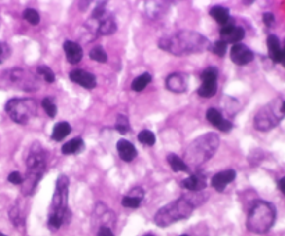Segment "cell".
Wrapping results in <instances>:
<instances>
[{"mask_svg": "<svg viewBox=\"0 0 285 236\" xmlns=\"http://www.w3.org/2000/svg\"><path fill=\"white\" fill-rule=\"evenodd\" d=\"M181 236H189V235H181Z\"/></svg>", "mask_w": 285, "mask_h": 236, "instance_id": "obj_46", "label": "cell"}, {"mask_svg": "<svg viewBox=\"0 0 285 236\" xmlns=\"http://www.w3.org/2000/svg\"><path fill=\"white\" fill-rule=\"evenodd\" d=\"M138 140L145 146H153L156 143V135L152 131L142 130L138 134Z\"/></svg>", "mask_w": 285, "mask_h": 236, "instance_id": "obj_28", "label": "cell"}, {"mask_svg": "<svg viewBox=\"0 0 285 236\" xmlns=\"http://www.w3.org/2000/svg\"><path fill=\"white\" fill-rule=\"evenodd\" d=\"M278 188H280V191L283 192V193H284V196H285V176L280 179V182H278Z\"/></svg>", "mask_w": 285, "mask_h": 236, "instance_id": "obj_42", "label": "cell"}, {"mask_svg": "<svg viewBox=\"0 0 285 236\" xmlns=\"http://www.w3.org/2000/svg\"><path fill=\"white\" fill-rule=\"evenodd\" d=\"M42 107H43V110L46 111V114L50 118H54L56 114H57V107H56L54 101L50 98H45V99L42 100Z\"/></svg>", "mask_w": 285, "mask_h": 236, "instance_id": "obj_32", "label": "cell"}, {"mask_svg": "<svg viewBox=\"0 0 285 236\" xmlns=\"http://www.w3.org/2000/svg\"><path fill=\"white\" fill-rule=\"evenodd\" d=\"M193 210H195V207L192 206V203L185 196H182V198L177 199V200L162 207L157 213L154 214L153 221L157 227L166 228V227L173 225L174 222L189 218L191 214L193 213Z\"/></svg>", "mask_w": 285, "mask_h": 236, "instance_id": "obj_5", "label": "cell"}, {"mask_svg": "<svg viewBox=\"0 0 285 236\" xmlns=\"http://www.w3.org/2000/svg\"><path fill=\"white\" fill-rule=\"evenodd\" d=\"M143 236H154V235H152V234H146V235H143Z\"/></svg>", "mask_w": 285, "mask_h": 236, "instance_id": "obj_44", "label": "cell"}, {"mask_svg": "<svg viewBox=\"0 0 285 236\" xmlns=\"http://www.w3.org/2000/svg\"><path fill=\"white\" fill-rule=\"evenodd\" d=\"M220 34H221V39L224 42L228 45V43H232V45H237V43H241V40L245 38V31L242 27H237L234 21H230L228 24H225L223 28L220 30Z\"/></svg>", "mask_w": 285, "mask_h": 236, "instance_id": "obj_10", "label": "cell"}, {"mask_svg": "<svg viewBox=\"0 0 285 236\" xmlns=\"http://www.w3.org/2000/svg\"><path fill=\"white\" fill-rule=\"evenodd\" d=\"M206 120H208L213 127H216L217 130L224 131V132H227V131H230L232 128L231 121L225 120L223 114H221L217 108H213V107L209 108L208 111H206Z\"/></svg>", "mask_w": 285, "mask_h": 236, "instance_id": "obj_14", "label": "cell"}, {"mask_svg": "<svg viewBox=\"0 0 285 236\" xmlns=\"http://www.w3.org/2000/svg\"><path fill=\"white\" fill-rule=\"evenodd\" d=\"M206 176L203 174H192L189 175L188 178H185L184 181L181 182L182 188H185L186 191L189 192H202L205 188H206Z\"/></svg>", "mask_w": 285, "mask_h": 236, "instance_id": "obj_16", "label": "cell"}, {"mask_svg": "<svg viewBox=\"0 0 285 236\" xmlns=\"http://www.w3.org/2000/svg\"><path fill=\"white\" fill-rule=\"evenodd\" d=\"M217 92V81H202L198 95L202 98H213Z\"/></svg>", "mask_w": 285, "mask_h": 236, "instance_id": "obj_26", "label": "cell"}, {"mask_svg": "<svg viewBox=\"0 0 285 236\" xmlns=\"http://www.w3.org/2000/svg\"><path fill=\"white\" fill-rule=\"evenodd\" d=\"M143 196H145V191L142 188L137 186L124 196L121 203H123V206L125 208H138L141 206V203H142V200H143Z\"/></svg>", "mask_w": 285, "mask_h": 236, "instance_id": "obj_17", "label": "cell"}, {"mask_svg": "<svg viewBox=\"0 0 285 236\" xmlns=\"http://www.w3.org/2000/svg\"><path fill=\"white\" fill-rule=\"evenodd\" d=\"M38 104L34 99H11L6 103V113L17 124H28L36 115Z\"/></svg>", "mask_w": 285, "mask_h": 236, "instance_id": "obj_8", "label": "cell"}, {"mask_svg": "<svg viewBox=\"0 0 285 236\" xmlns=\"http://www.w3.org/2000/svg\"><path fill=\"white\" fill-rule=\"evenodd\" d=\"M106 14H107V11H106V1H101V3H98V6L95 7V10H93L92 18L99 23Z\"/></svg>", "mask_w": 285, "mask_h": 236, "instance_id": "obj_35", "label": "cell"}, {"mask_svg": "<svg viewBox=\"0 0 285 236\" xmlns=\"http://www.w3.org/2000/svg\"><path fill=\"white\" fill-rule=\"evenodd\" d=\"M84 149V140L81 137H74L62 146L63 154H75Z\"/></svg>", "mask_w": 285, "mask_h": 236, "instance_id": "obj_24", "label": "cell"}, {"mask_svg": "<svg viewBox=\"0 0 285 236\" xmlns=\"http://www.w3.org/2000/svg\"><path fill=\"white\" fill-rule=\"evenodd\" d=\"M38 74L45 81H46L47 84H53L54 79H56V76H54V72L52 71V69L49 68L47 66H39L38 67Z\"/></svg>", "mask_w": 285, "mask_h": 236, "instance_id": "obj_34", "label": "cell"}, {"mask_svg": "<svg viewBox=\"0 0 285 236\" xmlns=\"http://www.w3.org/2000/svg\"><path fill=\"white\" fill-rule=\"evenodd\" d=\"M45 168H46V154L42 146L35 143L27 157V174L24 176L23 182V193L25 196H30L35 191L36 185L45 172Z\"/></svg>", "mask_w": 285, "mask_h": 236, "instance_id": "obj_4", "label": "cell"}, {"mask_svg": "<svg viewBox=\"0 0 285 236\" xmlns=\"http://www.w3.org/2000/svg\"><path fill=\"white\" fill-rule=\"evenodd\" d=\"M0 236H6V235H3V234H0Z\"/></svg>", "mask_w": 285, "mask_h": 236, "instance_id": "obj_45", "label": "cell"}, {"mask_svg": "<svg viewBox=\"0 0 285 236\" xmlns=\"http://www.w3.org/2000/svg\"><path fill=\"white\" fill-rule=\"evenodd\" d=\"M10 54H11V52H10V47H8L7 43H1L0 42V64L7 60L8 57H10Z\"/></svg>", "mask_w": 285, "mask_h": 236, "instance_id": "obj_38", "label": "cell"}, {"mask_svg": "<svg viewBox=\"0 0 285 236\" xmlns=\"http://www.w3.org/2000/svg\"><path fill=\"white\" fill-rule=\"evenodd\" d=\"M150 82H152V75H150L149 72H145V74H142V75L137 76V78L132 81V91L142 92Z\"/></svg>", "mask_w": 285, "mask_h": 236, "instance_id": "obj_27", "label": "cell"}, {"mask_svg": "<svg viewBox=\"0 0 285 236\" xmlns=\"http://www.w3.org/2000/svg\"><path fill=\"white\" fill-rule=\"evenodd\" d=\"M117 153H118L120 159L125 161V163H131L138 154L135 146L132 145L131 142L125 140V139H121V140L117 142Z\"/></svg>", "mask_w": 285, "mask_h": 236, "instance_id": "obj_19", "label": "cell"}, {"mask_svg": "<svg viewBox=\"0 0 285 236\" xmlns=\"http://www.w3.org/2000/svg\"><path fill=\"white\" fill-rule=\"evenodd\" d=\"M166 88L173 93H184L188 89L186 78L181 72H173L166 78Z\"/></svg>", "mask_w": 285, "mask_h": 236, "instance_id": "obj_13", "label": "cell"}, {"mask_svg": "<svg viewBox=\"0 0 285 236\" xmlns=\"http://www.w3.org/2000/svg\"><path fill=\"white\" fill-rule=\"evenodd\" d=\"M69 178L60 175L56 181L47 227L50 231H57L66 222L69 217Z\"/></svg>", "mask_w": 285, "mask_h": 236, "instance_id": "obj_2", "label": "cell"}, {"mask_svg": "<svg viewBox=\"0 0 285 236\" xmlns=\"http://www.w3.org/2000/svg\"><path fill=\"white\" fill-rule=\"evenodd\" d=\"M227 43L224 42L223 39H218L217 42H214L213 43V46H212V50L214 52V54L216 56H220V57H223L224 54H225V52H227Z\"/></svg>", "mask_w": 285, "mask_h": 236, "instance_id": "obj_36", "label": "cell"}, {"mask_svg": "<svg viewBox=\"0 0 285 236\" xmlns=\"http://www.w3.org/2000/svg\"><path fill=\"white\" fill-rule=\"evenodd\" d=\"M283 111L285 113V101H283Z\"/></svg>", "mask_w": 285, "mask_h": 236, "instance_id": "obj_43", "label": "cell"}, {"mask_svg": "<svg viewBox=\"0 0 285 236\" xmlns=\"http://www.w3.org/2000/svg\"><path fill=\"white\" fill-rule=\"evenodd\" d=\"M63 50H64L70 64H77L82 59V47L78 45L77 42L66 40L63 45Z\"/></svg>", "mask_w": 285, "mask_h": 236, "instance_id": "obj_18", "label": "cell"}, {"mask_svg": "<svg viewBox=\"0 0 285 236\" xmlns=\"http://www.w3.org/2000/svg\"><path fill=\"white\" fill-rule=\"evenodd\" d=\"M24 18H25V21L27 23H30L31 25H38L39 21H40V15L36 10H34V8H27L25 11H24Z\"/></svg>", "mask_w": 285, "mask_h": 236, "instance_id": "obj_31", "label": "cell"}, {"mask_svg": "<svg viewBox=\"0 0 285 236\" xmlns=\"http://www.w3.org/2000/svg\"><path fill=\"white\" fill-rule=\"evenodd\" d=\"M263 23L266 24L267 27H271L273 23H274V15L271 14V13H266V14H263Z\"/></svg>", "mask_w": 285, "mask_h": 236, "instance_id": "obj_41", "label": "cell"}, {"mask_svg": "<svg viewBox=\"0 0 285 236\" xmlns=\"http://www.w3.org/2000/svg\"><path fill=\"white\" fill-rule=\"evenodd\" d=\"M159 46L163 50L176 56L203 53L210 47V42L206 36L195 31H179L170 36L160 39Z\"/></svg>", "mask_w": 285, "mask_h": 236, "instance_id": "obj_1", "label": "cell"}, {"mask_svg": "<svg viewBox=\"0 0 285 236\" xmlns=\"http://www.w3.org/2000/svg\"><path fill=\"white\" fill-rule=\"evenodd\" d=\"M8 182H11L13 185H23L24 176L18 172V171H13L10 175H8Z\"/></svg>", "mask_w": 285, "mask_h": 236, "instance_id": "obj_39", "label": "cell"}, {"mask_svg": "<svg viewBox=\"0 0 285 236\" xmlns=\"http://www.w3.org/2000/svg\"><path fill=\"white\" fill-rule=\"evenodd\" d=\"M278 101H273L267 106L260 108V111L254 117V127L259 131H270L277 125L281 117L284 114L283 111V103L277 106Z\"/></svg>", "mask_w": 285, "mask_h": 236, "instance_id": "obj_9", "label": "cell"}, {"mask_svg": "<svg viewBox=\"0 0 285 236\" xmlns=\"http://www.w3.org/2000/svg\"><path fill=\"white\" fill-rule=\"evenodd\" d=\"M267 49H269L270 59L274 63L283 61V49H281L280 40L276 35H270L267 38Z\"/></svg>", "mask_w": 285, "mask_h": 236, "instance_id": "obj_20", "label": "cell"}, {"mask_svg": "<svg viewBox=\"0 0 285 236\" xmlns=\"http://www.w3.org/2000/svg\"><path fill=\"white\" fill-rule=\"evenodd\" d=\"M70 79L78 84L79 86H82L85 89H93L96 86V78L93 74L85 71V69H74L70 72Z\"/></svg>", "mask_w": 285, "mask_h": 236, "instance_id": "obj_12", "label": "cell"}, {"mask_svg": "<svg viewBox=\"0 0 285 236\" xmlns=\"http://www.w3.org/2000/svg\"><path fill=\"white\" fill-rule=\"evenodd\" d=\"M0 86L13 88L25 92H34L39 88V81L36 76L24 68H11L1 72Z\"/></svg>", "mask_w": 285, "mask_h": 236, "instance_id": "obj_7", "label": "cell"}, {"mask_svg": "<svg viewBox=\"0 0 285 236\" xmlns=\"http://www.w3.org/2000/svg\"><path fill=\"white\" fill-rule=\"evenodd\" d=\"M116 130H117V132H120V134H123V135L130 131V120H128L125 115L121 114L117 117Z\"/></svg>", "mask_w": 285, "mask_h": 236, "instance_id": "obj_33", "label": "cell"}, {"mask_svg": "<svg viewBox=\"0 0 285 236\" xmlns=\"http://www.w3.org/2000/svg\"><path fill=\"white\" fill-rule=\"evenodd\" d=\"M220 146V139L216 134H205L196 137L191 145L186 147L185 152V164H191L198 167L203 163L210 160Z\"/></svg>", "mask_w": 285, "mask_h": 236, "instance_id": "obj_3", "label": "cell"}, {"mask_svg": "<svg viewBox=\"0 0 285 236\" xmlns=\"http://www.w3.org/2000/svg\"><path fill=\"white\" fill-rule=\"evenodd\" d=\"M10 220L13 221V224H14L16 227H23L24 222H25V217H24V214L20 207L14 206L10 210Z\"/></svg>", "mask_w": 285, "mask_h": 236, "instance_id": "obj_29", "label": "cell"}, {"mask_svg": "<svg viewBox=\"0 0 285 236\" xmlns=\"http://www.w3.org/2000/svg\"><path fill=\"white\" fill-rule=\"evenodd\" d=\"M98 236H114L111 228H107V227H101L98 229Z\"/></svg>", "mask_w": 285, "mask_h": 236, "instance_id": "obj_40", "label": "cell"}, {"mask_svg": "<svg viewBox=\"0 0 285 236\" xmlns=\"http://www.w3.org/2000/svg\"><path fill=\"white\" fill-rule=\"evenodd\" d=\"M117 30V24L116 20L113 15L106 14L101 21L98 23V34L99 35H111L114 34Z\"/></svg>", "mask_w": 285, "mask_h": 236, "instance_id": "obj_21", "label": "cell"}, {"mask_svg": "<svg viewBox=\"0 0 285 236\" xmlns=\"http://www.w3.org/2000/svg\"><path fill=\"white\" fill-rule=\"evenodd\" d=\"M218 71L214 67H209L202 72V81H217Z\"/></svg>", "mask_w": 285, "mask_h": 236, "instance_id": "obj_37", "label": "cell"}, {"mask_svg": "<svg viewBox=\"0 0 285 236\" xmlns=\"http://www.w3.org/2000/svg\"><path fill=\"white\" fill-rule=\"evenodd\" d=\"M89 57L92 60L98 61V63H106L107 61V53L105 52V49L102 46H96L89 52Z\"/></svg>", "mask_w": 285, "mask_h": 236, "instance_id": "obj_30", "label": "cell"}, {"mask_svg": "<svg viewBox=\"0 0 285 236\" xmlns=\"http://www.w3.org/2000/svg\"><path fill=\"white\" fill-rule=\"evenodd\" d=\"M70 132H71V125H70L69 122H57L54 125L53 131H52V139L56 140V142H62L64 137L69 136Z\"/></svg>", "mask_w": 285, "mask_h": 236, "instance_id": "obj_23", "label": "cell"}, {"mask_svg": "<svg viewBox=\"0 0 285 236\" xmlns=\"http://www.w3.org/2000/svg\"><path fill=\"white\" fill-rule=\"evenodd\" d=\"M276 221V208L269 202H256L248 214L247 227L253 234H266Z\"/></svg>", "mask_w": 285, "mask_h": 236, "instance_id": "obj_6", "label": "cell"}, {"mask_svg": "<svg viewBox=\"0 0 285 236\" xmlns=\"http://www.w3.org/2000/svg\"><path fill=\"white\" fill-rule=\"evenodd\" d=\"M253 52L244 43H237L231 47V60L237 66H247L253 60Z\"/></svg>", "mask_w": 285, "mask_h": 236, "instance_id": "obj_11", "label": "cell"}, {"mask_svg": "<svg viewBox=\"0 0 285 236\" xmlns=\"http://www.w3.org/2000/svg\"><path fill=\"white\" fill-rule=\"evenodd\" d=\"M237 176V172L234 169H227V171H221L212 178V186L216 189L217 192H223L228 183H231Z\"/></svg>", "mask_w": 285, "mask_h": 236, "instance_id": "obj_15", "label": "cell"}, {"mask_svg": "<svg viewBox=\"0 0 285 236\" xmlns=\"http://www.w3.org/2000/svg\"><path fill=\"white\" fill-rule=\"evenodd\" d=\"M167 161H169L170 167L176 172H189V166L185 164V161L178 157L177 154H169L167 156Z\"/></svg>", "mask_w": 285, "mask_h": 236, "instance_id": "obj_25", "label": "cell"}, {"mask_svg": "<svg viewBox=\"0 0 285 236\" xmlns=\"http://www.w3.org/2000/svg\"><path fill=\"white\" fill-rule=\"evenodd\" d=\"M209 13H210V15H212L221 27H224L225 24H228L231 21L230 11H228V8L224 7V6H214V7L210 8Z\"/></svg>", "mask_w": 285, "mask_h": 236, "instance_id": "obj_22", "label": "cell"}]
</instances>
